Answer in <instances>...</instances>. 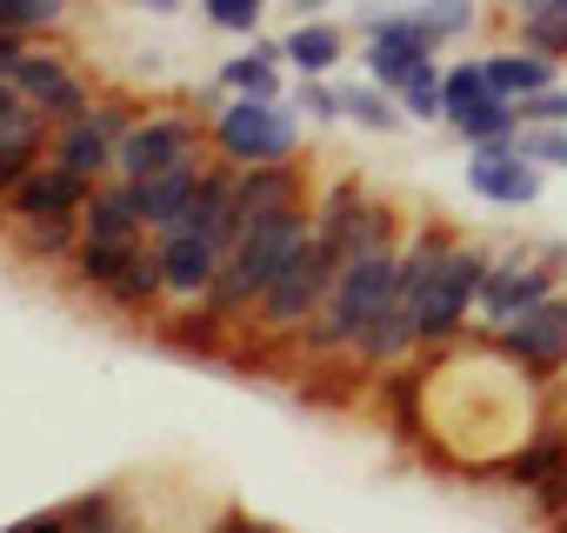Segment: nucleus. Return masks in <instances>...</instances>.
Segmentation results:
<instances>
[{"mask_svg": "<svg viewBox=\"0 0 567 533\" xmlns=\"http://www.w3.org/2000/svg\"><path fill=\"white\" fill-rule=\"evenodd\" d=\"M401 233H408L401 207L368 194V207H361V233H354V253L341 260V274H334V288H328L321 314L288 341V347H295V360H334V367H354V354H361L368 327H374V321L388 314V301H394Z\"/></svg>", "mask_w": 567, "mask_h": 533, "instance_id": "f257e3e1", "label": "nucleus"}, {"mask_svg": "<svg viewBox=\"0 0 567 533\" xmlns=\"http://www.w3.org/2000/svg\"><path fill=\"white\" fill-rule=\"evenodd\" d=\"M207 140L227 167H280L301 160V107L288 94H227L207 114Z\"/></svg>", "mask_w": 567, "mask_h": 533, "instance_id": "f03ea898", "label": "nucleus"}, {"mask_svg": "<svg viewBox=\"0 0 567 533\" xmlns=\"http://www.w3.org/2000/svg\"><path fill=\"white\" fill-rule=\"evenodd\" d=\"M334 274H341V253H328V247L308 233V240L288 253V266L274 274V288L260 294V307H254V334L288 347V341H295V334L321 314V301H328Z\"/></svg>", "mask_w": 567, "mask_h": 533, "instance_id": "7ed1b4c3", "label": "nucleus"}, {"mask_svg": "<svg viewBox=\"0 0 567 533\" xmlns=\"http://www.w3.org/2000/svg\"><path fill=\"white\" fill-rule=\"evenodd\" d=\"M547 294H560V266L540 253V240H520L507 253L487 260V281H481V301H474V321L487 334H501L507 321H520L527 307H540Z\"/></svg>", "mask_w": 567, "mask_h": 533, "instance_id": "20e7f679", "label": "nucleus"}, {"mask_svg": "<svg viewBox=\"0 0 567 533\" xmlns=\"http://www.w3.org/2000/svg\"><path fill=\"white\" fill-rule=\"evenodd\" d=\"M487 247L481 240H454V253L441 260V274L427 281V294H421V347H454L461 334H467V314H474V301H481V281H487Z\"/></svg>", "mask_w": 567, "mask_h": 533, "instance_id": "39448f33", "label": "nucleus"}, {"mask_svg": "<svg viewBox=\"0 0 567 533\" xmlns=\"http://www.w3.org/2000/svg\"><path fill=\"white\" fill-rule=\"evenodd\" d=\"M207 114H134L121 147H114V174L121 180H154L181 160H207Z\"/></svg>", "mask_w": 567, "mask_h": 533, "instance_id": "423d86ee", "label": "nucleus"}, {"mask_svg": "<svg viewBox=\"0 0 567 533\" xmlns=\"http://www.w3.org/2000/svg\"><path fill=\"white\" fill-rule=\"evenodd\" d=\"M127 121H134V107H127V101H94L87 114H74V121H61V127H54L48 160H54V167H68L74 180L101 187V180H114V147H121Z\"/></svg>", "mask_w": 567, "mask_h": 533, "instance_id": "0eeeda50", "label": "nucleus"}, {"mask_svg": "<svg viewBox=\"0 0 567 533\" xmlns=\"http://www.w3.org/2000/svg\"><path fill=\"white\" fill-rule=\"evenodd\" d=\"M14 87H21V101L41 114V121H74V114H87L101 94L87 87V74L81 67H68V54L61 48H28V61L14 67Z\"/></svg>", "mask_w": 567, "mask_h": 533, "instance_id": "6e6552de", "label": "nucleus"}, {"mask_svg": "<svg viewBox=\"0 0 567 533\" xmlns=\"http://www.w3.org/2000/svg\"><path fill=\"white\" fill-rule=\"evenodd\" d=\"M494 347L507 360H520L534 380H560L567 374V294H547L540 307H527L520 321H507L494 334Z\"/></svg>", "mask_w": 567, "mask_h": 533, "instance_id": "1a4fd4ad", "label": "nucleus"}, {"mask_svg": "<svg viewBox=\"0 0 567 533\" xmlns=\"http://www.w3.org/2000/svg\"><path fill=\"white\" fill-rule=\"evenodd\" d=\"M540 160H527L514 140H487V147H467V194L487 200V207H534L540 200Z\"/></svg>", "mask_w": 567, "mask_h": 533, "instance_id": "9d476101", "label": "nucleus"}, {"mask_svg": "<svg viewBox=\"0 0 567 533\" xmlns=\"http://www.w3.org/2000/svg\"><path fill=\"white\" fill-rule=\"evenodd\" d=\"M361 61H368V81H381V87H408V74L421 67V61H434V34L421 28V14L414 8H394L374 34H361Z\"/></svg>", "mask_w": 567, "mask_h": 533, "instance_id": "9b49d317", "label": "nucleus"}, {"mask_svg": "<svg viewBox=\"0 0 567 533\" xmlns=\"http://www.w3.org/2000/svg\"><path fill=\"white\" fill-rule=\"evenodd\" d=\"M87 194H94L87 180H74L68 167L41 160V167H28V174L14 180V194L0 200V207H8V220H41V213H81Z\"/></svg>", "mask_w": 567, "mask_h": 533, "instance_id": "f8f14e48", "label": "nucleus"}, {"mask_svg": "<svg viewBox=\"0 0 567 533\" xmlns=\"http://www.w3.org/2000/svg\"><path fill=\"white\" fill-rule=\"evenodd\" d=\"M207 167L214 160H181V167H167V174H154V180H134V200H141V220H147V233H161V227H174L194 200H200V187H207Z\"/></svg>", "mask_w": 567, "mask_h": 533, "instance_id": "ddd939ff", "label": "nucleus"}, {"mask_svg": "<svg viewBox=\"0 0 567 533\" xmlns=\"http://www.w3.org/2000/svg\"><path fill=\"white\" fill-rule=\"evenodd\" d=\"M280 54L301 81H334V67L348 61V28L321 21V14H301L288 34H280Z\"/></svg>", "mask_w": 567, "mask_h": 533, "instance_id": "4468645a", "label": "nucleus"}, {"mask_svg": "<svg viewBox=\"0 0 567 533\" xmlns=\"http://www.w3.org/2000/svg\"><path fill=\"white\" fill-rule=\"evenodd\" d=\"M101 307H114L121 321H154L161 307H167V288H161V253H154V240H141L134 247V260L114 274V288L101 294Z\"/></svg>", "mask_w": 567, "mask_h": 533, "instance_id": "2eb2a0df", "label": "nucleus"}, {"mask_svg": "<svg viewBox=\"0 0 567 533\" xmlns=\"http://www.w3.org/2000/svg\"><path fill=\"white\" fill-rule=\"evenodd\" d=\"M8 247L21 266H68L81 247V213H41V220H8Z\"/></svg>", "mask_w": 567, "mask_h": 533, "instance_id": "dca6fc26", "label": "nucleus"}, {"mask_svg": "<svg viewBox=\"0 0 567 533\" xmlns=\"http://www.w3.org/2000/svg\"><path fill=\"white\" fill-rule=\"evenodd\" d=\"M81 233L87 240H147V220H141V200H134V180H101L81 207Z\"/></svg>", "mask_w": 567, "mask_h": 533, "instance_id": "f3484780", "label": "nucleus"}, {"mask_svg": "<svg viewBox=\"0 0 567 533\" xmlns=\"http://www.w3.org/2000/svg\"><path fill=\"white\" fill-rule=\"evenodd\" d=\"M487 61V87L507 94V101H534L547 87H560V61L554 54H534V48H501V54H481Z\"/></svg>", "mask_w": 567, "mask_h": 533, "instance_id": "a211bd4d", "label": "nucleus"}, {"mask_svg": "<svg viewBox=\"0 0 567 533\" xmlns=\"http://www.w3.org/2000/svg\"><path fill=\"white\" fill-rule=\"evenodd\" d=\"M280 67H288V54H280V41H267V34H254L240 54H227L220 61V87L227 94H280Z\"/></svg>", "mask_w": 567, "mask_h": 533, "instance_id": "6ab92c4d", "label": "nucleus"}, {"mask_svg": "<svg viewBox=\"0 0 567 533\" xmlns=\"http://www.w3.org/2000/svg\"><path fill=\"white\" fill-rule=\"evenodd\" d=\"M447 127H454L467 147L514 140V134H520V101H507V94H481V101H467V107H447Z\"/></svg>", "mask_w": 567, "mask_h": 533, "instance_id": "aec40b11", "label": "nucleus"}, {"mask_svg": "<svg viewBox=\"0 0 567 533\" xmlns=\"http://www.w3.org/2000/svg\"><path fill=\"white\" fill-rule=\"evenodd\" d=\"M341 114H348L354 127H368V134H401V127H408L401 94L381 87V81H348V87H341Z\"/></svg>", "mask_w": 567, "mask_h": 533, "instance_id": "412c9836", "label": "nucleus"}, {"mask_svg": "<svg viewBox=\"0 0 567 533\" xmlns=\"http://www.w3.org/2000/svg\"><path fill=\"white\" fill-rule=\"evenodd\" d=\"M401 107H408V121H414V127L447 121V67L421 61V67L408 74V87H401Z\"/></svg>", "mask_w": 567, "mask_h": 533, "instance_id": "4be33fe9", "label": "nucleus"}, {"mask_svg": "<svg viewBox=\"0 0 567 533\" xmlns=\"http://www.w3.org/2000/svg\"><path fill=\"white\" fill-rule=\"evenodd\" d=\"M421 28L434 34V48H454V41H467L474 28H481V0H421Z\"/></svg>", "mask_w": 567, "mask_h": 533, "instance_id": "5701e85b", "label": "nucleus"}, {"mask_svg": "<svg viewBox=\"0 0 567 533\" xmlns=\"http://www.w3.org/2000/svg\"><path fill=\"white\" fill-rule=\"evenodd\" d=\"M68 14L74 0H0V28H21V34H61Z\"/></svg>", "mask_w": 567, "mask_h": 533, "instance_id": "b1692460", "label": "nucleus"}, {"mask_svg": "<svg viewBox=\"0 0 567 533\" xmlns=\"http://www.w3.org/2000/svg\"><path fill=\"white\" fill-rule=\"evenodd\" d=\"M514 41H520V48H534V54H554V61H567V8L520 14V21H514Z\"/></svg>", "mask_w": 567, "mask_h": 533, "instance_id": "393cba45", "label": "nucleus"}, {"mask_svg": "<svg viewBox=\"0 0 567 533\" xmlns=\"http://www.w3.org/2000/svg\"><path fill=\"white\" fill-rule=\"evenodd\" d=\"M200 14H207V28H220V34H260V14H267V0H200Z\"/></svg>", "mask_w": 567, "mask_h": 533, "instance_id": "a878e982", "label": "nucleus"}, {"mask_svg": "<svg viewBox=\"0 0 567 533\" xmlns=\"http://www.w3.org/2000/svg\"><path fill=\"white\" fill-rule=\"evenodd\" d=\"M288 101H295V107H301V121H315V127L348 121V114H341V87H334V81H301Z\"/></svg>", "mask_w": 567, "mask_h": 533, "instance_id": "bb28decb", "label": "nucleus"}, {"mask_svg": "<svg viewBox=\"0 0 567 533\" xmlns=\"http://www.w3.org/2000/svg\"><path fill=\"white\" fill-rule=\"evenodd\" d=\"M514 147L527 160H540V167H567V127H520Z\"/></svg>", "mask_w": 567, "mask_h": 533, "instance_id": "cd10ccee", "label": "nucleus"}, {"mask_svg": "<svg viewBox=\"0 0 567 533\" xmlns=\"http://www.w3.org/2000/svg\"><path fill=\"white\" fill-rule=\"evenodd\" d=\"M481 94H494V87H487V61H454V67H447V107H467V101H481Z\"/></svg>", "mask_w": 567, "mask_h": 533, "instance_id": "c85d7f7f", "label": "nucleus"}, {"mask_svg": "<svg viewBox=\"0 0 567 533\" xmlns=\"http://www.w3.org/2000/svg\"><path fill=\"white\" fill-rule=\"evenodd\" d=\"M520 127H567V81L534 94V101H520Z\"/></svg>", "mask_w": 567, "mask_h": 533, "instance_id": "c756f323", "label": "nucleus"}, {"mask_svg": "<svg viewBox=\"0 0 567 533\" xmlns=\"http://www.w3.org/2000/svg\"><path fill=\"white\" fill-rule=\"evenodd\" d=\"M28 48H34V41H28L21 28H0V81H14V67L28 61Z\"/></svg>", "mask_w": 567, "mask_h": 533, "instance_id": "7c9ffc66", "label": "nucleus"}, {"mask_svg": "<svg viewBox=\"0 0 567 533\" xmlns=\"http://www.w3.org/2000/svg\"><path fill=\"white\" fill-rule=\"evenodd\" d=\"M8 533H74V526H68V513L54 506V513H34V520H21V526H8Z\"/></svg>", "mask_w": 567, "mask_h": 533, "instance_id": "2f4dec72", "label": "nucleus"}, {"mask_svg": "<svg viewBox=\"0 0 567 533\" xmlns=\"http://www.w3.org/2000/svg\"><path fill=\"white\" fill-rule=\"evenodd\" d=\"M220 533H280V526H267V520H247V513H227V520H220Z\"/></svg>", "mask_w": 567, "mask_h": 533, "instance_id": "473e14b6", "label": "nucleus"}, {"mask_svg": "<svg viewBox=\"0 0 567 533\" xmlns=\"http://www.w3.org/2000/svg\"><path fill=\"white\" fill-rule=\"evenodd\" d=\"M540 8H567V0H507V21H520V14H540Z\"/></svg>", "mask_w": 567, "mask_h": 533, "instance_id": "72a5a7b5", "label": "nucleus"}, {"mask_svg": "<svg viewBox=\"0 0 567 533\" xmlns=\"http://www.w3.org/2000/svg\"><path fill=\"white\" fill-rule=\"evenodd\" d=\"M141 14H174V8H187V0H134Z\"/></svg>", "mask_w": 567, "mask_h": 533, "instance_id": "f704fd0d", "label": "nucleus"}, {"mask_svg": "<svg viewBox=\"0 0 567 533\" xmlns=\"http://www.w3.org/2000/svg\"><path fill=\"white\" fill-rule=\"evenodd\" d=\"M295 8H301V14H321V8H328V0H295Z\"/></svg>", "mask_w": 567, "mask_h": 533, "instance_id": "c9c22d12", "label": "nucleus"}]
</instances>
